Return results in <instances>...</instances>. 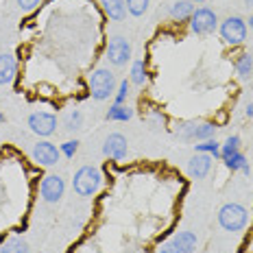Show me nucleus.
I'll list each match as a JSON object with an SVG mask.
<instances>
[{"label":"nucleus","mask_w":253,"mask_h":253,"mask_svg":"<svg viewBox=\"0 0 253 253\" xmlns=\"http://www.w3.org/2000/svg\"><path fill=\"white\" fill-rule=\"evenodd\" d=\"M126 94H129V81H120V87H118V94H116V98H114V105H123L126 101Z\"/></svg>","instance_id":"bb28decb"},{"label":"nucleus","mask_w":253,"mask_h":253,"mask_svg":"<svg viewBox=\"0 0 253 253\" xmlns=\"http://www.w3.org/2000/svg\"><path fill=\"white\" fill-rule=\"evenodd\" d=\"M101 4H103V11L107 13L112 20H116V22L125 20V15H126L125 0H101Z\"/></svg>","instance_id":"4468645a"},{"label":"nucleus","mask_w":253,"mask_h":253,"mask_svg":"<svg viewBox=\"0 0 253 253\" xmlns=\"http://www.w3.org/2000/svg\"><path fill=\"white\" fill-rule=\"evenodd\" d=\"M83 125V114L79 112V109H75V112H70L66 116V129L68 131H79Z\"/></svg>","instance_id":"393cba45"},{"label":"nucleus","mask_w":253,"mask_h":253,"mask_svg":"<svg viewBox=\"0 0 253 253\" xmlns=\"http://www.w3.org/2000/svg\"><path fill=\"white\" fill-rule=\"evenodd\" d=\"M18 75V66L11 55H0V85H9V83Z\"/></svg>","instance_id":"ddd939ff"},{"label":"nucleus","mask_w":253,"mask_h":253,"mask_svg":"<svg viewBox=\"0 0 253 253\" xmlns=\"http://www.w3.org/2000/svg\"><path fill=\"white\" fill-rule=\"evenodd\" d=\"M216 126L212 123H186L177 129V135L181 140H212Z\"/></svg>","instance_id":"0eeeda50"},{"label":"nucleus","mask_w":253,"mask_h":253,"mask_svg":"<svg viewBox=\"0 0 253 253\" xmlns=\"http://www.w3.org/2000/svg\"><path fill=\"white\" fill-rule=\"evenodd\" d=\"M59 157H61V151L57 149L52 142L42 140L33 146V160L38 162L40 166H55L57 162H59Z\"/></svg>","instance_id":"9d476101"},{"label":"nucleus","mask_w":253,"mask_h":253,"mask_svg":"<svg viewBox=\"0 0 253 253\" xmlns=\"http://www.w3.org/2000/svg\"><path fill=\"white\" fill-rule=\"evenodd\" d=\"M101 170L94 166H83L75 172V179H72V188L79 197H92L98 188H101Z\"/></svg>","instance_id":"f257e3e1"},{"label":"nucleus","mask_w":253,"mask_h":253,"mask_svg":"<svg viewBox=\"0 0 253 253\" xmlns=\"http://www.w3.org/2000/svg\"><path fill=\"white\" fill-rule=\"evenodd\" d=\"M190 2H205V0H190Z\"/></svg>","instance_id":"72a5a7b5"},{"label":"nucleus","mask_w":253,"mask_h":253,"mask_svg":"<svg viewBox=\"0 0 253 253\" xmlns=\"http://www.w3.org/2000/svg\"><path fill=\"white\" fill-rule=\"evenodd\" d=\"M247 116H249V118H253V103L249 105V107H247Z\"/></svg>","instance_id":"c756f323"},{"label":"nucleus","mask_w":253,"mask_h":253,"mask_svg":"<svg viewBox=\"0 0 253 253\" xmlns=\"http://www.w3.org/2000/svg\"><path fill=\"white\" fill-rule=\"evenodd\" d=\"M247 4H249V7H253V0H247Z\"/></svg>","instance_id":"473e14b6"},{"label":"nucleus","mask_w":253,"mask_h":253,"mask_svg":"<svg viewBox=\"0 0 253 253\" xmlns=\"http://www.w3.org/2000/svg\"><path fill=\"white\" fill-rule=\"evenodd\" d=\"M157 253H186V251L179 249L175 242H168V245H162V247H160V251H157Z\"/></svg>","instance_id":"c85d7f7f"},{"label":"nucleus","mask_w":253,"mask_h":253,"mask_svg":"<svg viewBox=\"0 0 253 253\" xmlns=\"http://www.w3.org/2000/svg\"><path fill=\"white\" fill-rule=\"evenodd\" d=\"M105 57H107L109 63H114V66H125V63L131 59V44L125 38L116 35V38L109 40L107 48H105Z\"/></svg>","instance_id":"423d86ee"},{"label":"nucleus","mask_w":253,"mask_h":253,"mask_svg":"<svg viewBox=\"0 0 253 253\" xmlns=\"http://www.w3.org/2000/svg\"><path fill=\"white\" fill-rule=\"evenodd\" d=\"M0 253H29V245L22 238H11L9 242H4Z\"/></svg>","instance_id":"5701e85b"},{"label":"nucleus","mask_w":253,"mask_h":253,"mask_svg":"<svg viewBox=\"0 0 253 253\" xmlns=\"http://www.w3.org/2000/svg\"><path fill=\"white\" fill-rule=\"evenodd\" d=\"M236 72H238L240 79H247L251 77L253 72V57L249 55V52H242V55H238V59H236Z\"/></svg>","instance_id":"6ab92c4d"},{"label":"nucleus","mask_w":253,"mask_h":253,"mask_svg":"<svg viewBox=\"0 0 253 253\" xmlns=\"http://www.w3.org/2000/svg\"><path fill=\"white\" fill-rule=\"evenodd\" d=\"M114 89H116V77L112 70L98 68V70L92 72V77H89V94H92V98L105 101V98H109L114 94Z\"/></svg>","instance_id":"7ed1b4c3"},{"label":"nucleus","mask_w":253,"mask_h":253,"mask_svg":"<svg viewBox=\"0 0 253 253\" xmlns=\"http://www.w3.org/2000/svg\"><path fill=\"white\" fill-rule=\"evenodd\" d=\"M146 79H149V72H146V63L142 61V59L133 61V66H131L129 83H135V85H144Z\"/></svg>","instance_id":"a211bd4d"},{"label":"nucleus","mask_w":253,"mask_h":253,"mask_svg":"<svg viewBox=\"0 0 253 253\" xmlns=\"http://www.w3.org/2000/svg\"><path fill=\"white\" fill-rule=\"evenodd\" d=\"M40 2H42V0H18V7L22 9V11H33Z\"/></svg>","instance_id":"cd10ccee"},{"label":"nucleus","mask_w":253,"mask_h":253,"mask_svg":"<svg viewBox=\"0 0 253 253\" xmlns=\"http://www.w3.org/2000/svg\"><path fill=\"white\" fill-rule=\"evenodd\" d=\"M216 26H218V18H216V13L212 9H194L192 18H190V29H192V33L197 35H210L216 31Z\"/></svg>","instance_id":"39448f33"},{"label":"nucleus","mask_w":253,"mask_h":253,"mask_svg":"<svg viewBox=\"0 0 253 253\" xmlns=\"http://www.w3.org/2000/svg\"><path fill=\"white\" fill-rule=\"evenodd\" d=\"M0 123H4V114L2 112H0Z\"/></svg>","instance_id":"7c9ffc66"},{"label":"nucleus","mask_w":253,"mask_h":253,"mask_svg":"<svg viewBox=\"0 0 253 253\" xmlns=\"http://www.w3.org/2000/svg\"><path fill=\"white\" fill-rule=\"evenodd\" d=\"M133 116V109L125 107V105H112L107 112V120H116V123H126Z\"/></svg>","instance_id":"aec40b11"},{"label":"nucleus","mask_w":253,"mask_h":253,"mask_svg":"<svg viewBox=\"0 0 253 253\" xmlns=\"http://www.w3.org/2000/svg\"><path fill=\"white\" fill-rule=\"evenodd\" d=\"M249 26H251V29H253V15H251V18H249Z\"/></svg>","instance_id":"2f4dec72"},{"label":"nucleus","mask_w":253,"mask_h":253,"mask_svg":"<svg viewBox=\"0 0 253 253\" xmlns=\"http://www.w3.org/2000/svg\"><path fill=\"white\" fill-rule=\"evenodd\" d=\"M66 192V181L59 175H46L42 179V186H40V194L46 203H57Z\"/></svg>","instance_id":"1a4fd4ad"},{"label":"nucleus","mask_w":253,"mask_h":253,"mask_svg":"<svg viewBox=\"0 0 253 253\" xmlns=\"http://www.w3.org/2000/svg\"><path fill=\"white\" fill-rule=\"evenodd\" d=\"M172 242H175L179 249H183L186 253H192L194 249H197V245H199V238L192 234V231H179L175 238H172Z\"/></svg>","instance_id":"dca6fc26"},{"label":"nucleus","mask_w":253,"mask_h":253,"mask_svg":"<svg viewBox=\"0 0 253 253\" xmlns=\"http://www.w3.org/2000/svg\"><path fill=\"white\" fill-rule=\"evenodd\" d=\"M249 220V212L242 208L240 203H225L218 210V225L225 231H240L247 227Z\"/></svg>","instance_id":"f03ea898"},{"label":"nucleus","mask_w":253,"mask_h":253,"mask_svg":"<svg viewBox=\"0 0 253 253\" xmlns=\"http://www.w3.org/2000/svg\"><path fill=\"white\" fill-rule=\"evenodd\" d=\"M210 168H212V155H208V153H197V155L188 162V172L192 179L208 177Z\"/></svg>","instance_id":"f8f14e48"},{"label":"nucleus","mask_w":253,"mask_h":253,"mask_svg":"<svg viewBox=\"0 0 253 253\" xmlns=\"http://www.w3.org/2000/svg\"><path fill=\"white\" fill-rule=\"evenodd\" d=\"M125 4H126V11L131 15H144L151 0H125Z\"/></svg>","instance_id":"b1692460"},{"label":"nucleus","mask_w":253,"mask_h":253,"mask_svg":"<svg viewBox=\"0 0 253 253\" xmlns=\"http://www.w3.org/2000/svg\"><path fill=\"white\" fill-rule=\"evenodd\" d=\"M103 153L112 160H125L126 157V138L123 133H112L107 140H105V146H103Z\"/></svg>","instance_id":"9b49d317"},{"label":"nucleus","mask_w":253,"mask_h":253,"mask_svg":"<svg viewBox=\"0 0 253 253\" xmlns=\"http://www.w3.org/2000/svg\"><path fill=\"white\" fill-rule=\"evenodd\" d=\"M225 166L229 168L231 172H245V175H249V162H247V157L242 155V153L238 151V153H234L231 157H227L225 160Z\"/></svg>","instance_id":"f3484780"},{"label":"nucleus","mask_w":253,"mask_h":253,"mask_svg":"<svg viewBox=\"0 0 253 253\" xmlns=\"http://www.w3.org/2000/svg\"><path fill=\"white\" fill-rule=\"evenodd\" d=\"M220 38L225 40V44L229 46H240L247 40V22L238 15H229L227 20H223L220 24Z\"/></svg>","instance_id":"20e7f679"},{"label":"nucleus","mask_w":253,"mask_h":253,"mask_svg":"<svg viewBox=\"0 0 253 253\" xmlns=\"http://www.w3.org/2000/svg\"><path fill=\"white\" fill-rule=\"evenodd\" d=\"M192 13H194V2H190V0H177L170 7V15L175 20H190Z\"/></svg>","instance_id":"2eb2a0df"},{"label":"nucleus","mask_w":253,"mask_h":253,"mask_svg":"<svg viewBox=\"0 0 253 253\" xmlns=\"http://www.w3.org/2000/svg\"><path fill=\"white\" fill-rule=\"evenodd\" d=\"M238 149H240V138L238 135H229V138L225 140V144H220V157L227 160L234 153H238Z\"/></svg>","instance_id":"412c9836"},{"label":"nucleus","mask_w":253,"mask_h":253,"mask_svg":"<svg viewBox=\"0 0 253 253\" xmlns=\"http://www.w3.org/2000/svg\"><path fill=\"white\" fill-rule=\"evenodd\" d=\"M197 153H208L212 157H220V144L216 140H203L201 144H194Z\"/></svg>","instance_id":"4be33fe9"},{"label":"nucleus","mask_w":253,"mask_h":253,"mask_svg":"<svg viewBox=\"0 0 253 253\" xmlns=\"http://www.w3.org/2000/svg\"><path fill=\"white\" fill-rule=\"evenodd\" d=\"M29 126L35 135L48 138V135H52L57 129V116H52L48 112H35V114L29 116Z\"/></svg>","instance_id":"6e6552de"},{"label":"nucleus","mask_w":253,"mask_h":253,"mask_svg":"<svg viewBox=\"0 0 253 253\" xmlns=\"http://www.w3.org/2000/svg\"><path fill=\"white\" fill-rule=\"evenodd\" d=\"M59 151H61V155H66V157H75V155H77V151H79V142H77V140H68V142H63Z\"/></svg>","instance_id":"a878e982"}]
</instances>
